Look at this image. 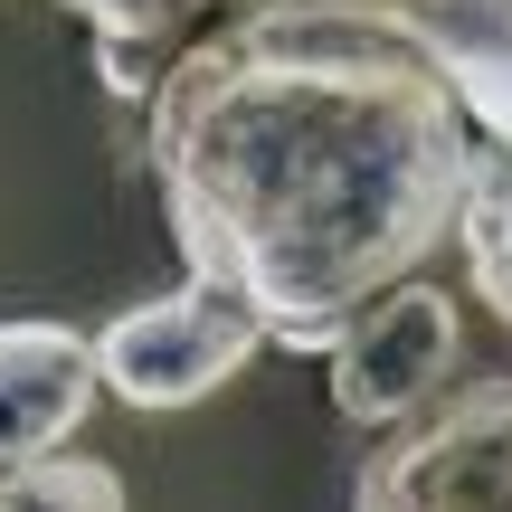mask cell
Returning a JSON list of instances; mask_svg holds the SVG:
<instances>
[{
	"label": "cell",
	"mask_w": 512,
	"mask_h": 512,
	"mask_svg": "<svg viewBox=\"0 0 512 512\" xmlns=\"http://www.w3.org/2000/svg\"><path fill=\"white\" fill-rule=\"evenodd\" d=\"M275 332L256 323V304H238L209 275H181L171 294H143L124 304L105 332H95V361H105V389L124 408H200L219 399L228 380L266 351Z\"/></svg>",
	"instance_id": "obj_3"
},
{
	"label": "cell",
	"mask_w": 512,
	"mask_h": 512,
	"mask_svg": "<svg viewBox=\"0 0 512 512\" xmlns=\"http://www.w3.org/2000/svg\"><path fill=\"white\" fill-rule=\"evenodd\" d=\"M465 275H475V294L512 323V143L503 133H484V162H475V200H465Z\"/></svg>",
	"instance_id": "obj_8"
},
{
	"label": "cell",
	"mask_w": 512,
	"mask_h": 512,
	"mask_svg": "<svg viewBox=\"0 0 512 512\" xmlns=\"http://www.w3.org/2000/svg\"><path fill=\"white\" fill-rule=\"evenodd\" d=\"M361 19H389V29L427 38L437 67L465 86L475 124L512 143V0H370Z\"/></svg>",
	"instance_id": "obj_6"
},
{
	"label": "cell",
	"mask_w": 512,
	"mask_h": 512,
	"mask_svg": "<svg viewBox=\"0 0 512 512\" xmlns=\"http://www.w3.org/2000/svg\"><path fill=\"white\" fill-rule=\"evenodd\" d=\"M95 389H105V361H95V332L76 323H0V475L10 465H38L86 427Z\"/></svg>",
	"instance_id": "obj_5"
},
{
	"label": "cell",
	"mask_w": 512,
	"mask_h": 512,
	"mask_svg": "<svg viewBox=\"0 0 512 512\" xmlns=\"http://www.w3.org/2000/svg\"><path fill=\"white\" fill-rule=\"evenodd\" d=\"M0 512H48V484H38V465H10V475H0Z\"/></svg>",
	"instance_id": "obj_9"
},
{
	"label": "cell",
	"mask_w": 512,
	"mask_h": 512,
	"mask_svg": "<svg viewBox=\"0 0 512 512\" xmlns=\"http://www.w3.org/2000/svg\"><path fill=\"white\" fill-rule=\"evenodd\" d=\"M342 512H512V380H475L380 427Z\"/></svg>",
	"instance_id": "obj_2"
},
{
	"label": "cell",
	"mask_w": 512,
	"mask_h": 512,
	"mask_svg": "<svg viewBox=\"0 0 512 512\" xmlns=\"http://www.w3.org/2000/svg\"><path fill=\"white\" fill-rule=\"evenodd\" d=\"M143 162L181 266L256 304L285 351H332L465 228L484 124L389 19L238 10L162 67Z\"/></svg>",
	"instance_id": "obj_1"
},
{
	"label": "cell",
	"mask_w": 512,
	"mask_h": 512,
	"mask_svg": "<svg viewBox=\"0 0 512 512\" xmlns=\"http://www.w3.org/2000/svg\"><path fill=\"white\" fill-rule=\"evenodd\" d=\"M57 10L86 19V38H95V76H105L114 105H152L162 67L209 29V0H57Z\"/></svg>",
	"instance_id": "obj_7"
},
{
	"label": "cell",
	"mask_w": 512,
	"mask_h": 512,
	"mask_svg": "<svg viewBox=\"0 0 512 512\" xmlns=\"http://www.w3.org/2000/svg\"><path fill=\"white\" fill-rule=\"evenodd\" d=\"M456 351H465V323H456V304H446V285H418V275H408L380 304H361L342 323V342L323 351L332 361V408H342L351 427H399L446 389Z\"/></svg>",
	"instance_id": "obj_4"
}]
</instances>
